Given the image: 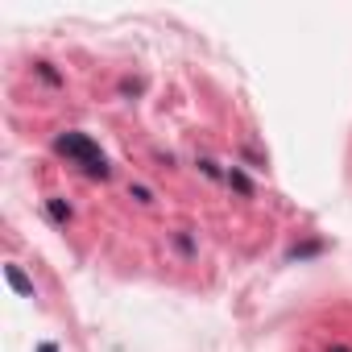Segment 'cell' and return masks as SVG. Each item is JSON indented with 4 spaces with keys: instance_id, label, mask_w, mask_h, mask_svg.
Segmentation results:
<instances>
[{
    "instance_id": "1",
    "label": "cell",
    "mask_w": 352,
    "mask_h": 352,
    "mask_svg": "<svg viewBox=\"0 0 352 352\" xmlns=\"http://www.w3.org/2000/svg\"><path fill=\"white\" fill-rule=\"evenodd\" d=\"M54 149H58L67 162H75L87 179H108V174H112L104 149H100L87 133H58V137H54Z\"/></svg>"
},
{
    "instance_id": "2",
    "label": "cell",
    "mask_w": 352,
    "mask_h": 352,
    "mask_svg": "<svg viewBox=\"0 0 352 352\" xmlns=\"http://www.w3.org/2000/svg\"><path fill=\"white\" fill-rule=\"evenodd\" d=\"M224 183L236 191V195H245V199H253V183H249V174L241 170V166H232L228 174H224Z\"/></svg>"
},
{
    "instance_id": "3",
    "label": "cell",
    "mask_w": 352,
    "mask_h": 352,
    "mask_svg": "<svg viewBox=\"0 0 352 352\" xmlns=\"http://www.w3.org/2000/svg\"><path fill=\"white\" fill-rule=\"evenodd\" d=\"M5 278H9V286L17 290V294H25V298H34V282L21 274V265H5Z\"/></svg>"
},
{
    "instance_id": "4",
    "label": "cell",
    "mask_w": 352,
    "mask_h": 352,
    "mask_svg": "<svg viewBox=\"0 0 352 352\" xmlns=\"http://www.w3.org/2000/svg\"><path fill=\"white\" fill-rule=\"evenodd\" d=\"M46 212H50L54 224H63V228L71 224V204H67V199H46Z\"/></svg>"
},
{
    "instance_id": "5",
    "label": "cell",
    "mask_w": 352,
    "mask_h": 352,
    "mask_svg": "<svg viewBox=\"0 0 352 352\" xmlns=\"http://www.w3.org/2000/svg\"><path fill=\"white\" fill-rule=\"evenodd\" d=\"M323 253V241H302L290 249V261H307V257H319Z\"/></svg>"
},
{
    "instance_id": "6",
    "label": "cell",
    "mask_w": 352,
    "mask_h": 352,
    "mask_svg": "<svg viewBox=\"0 0 352 352\" xmlns=\"http://www.w3.org/2000/svg\"><path fill=\"white\" fill-rule=\"evenodd\" d=\"M38 75H42V79L50 83V87H63V79H58V71H54L50 63H38Z\"/></svg>"
},
{
    "instance_id": "7",
    "label": "cell",
    "mask_w": 352,
    "mask_h": 352,
    "mask_svg": "<svg viewBox=\"0 0 352 352\" xmlns=\"http://www.w3.org/2000/svg\"><path fill=\"white\" fill-rule=\"evenodd\" d=\"M174 245H179V253H187V257L195 253V241H191L187 232H179V236H174Z\"/></svg>"
},
{
    "instance_id": "8",
    "label": "cell",
    "mask_w": 352,
    "mask_h": 352,
    "mask_svg": "<svg viewBox=\"0 0 352 352\" xmlns=\"http://www.w3.org/2000/svg\"><path fill=\"white\" fill-rule=\"evenodd\" d=\"M129 195H133L137 204H153V195H149V187H129Z\"/></svg>"
},
{
    "instance_id": "9",
    "label": "cell",
    "mask_w": 352,
    "mask_h": 352,
    "mask_svg": "<svg viewBox=\"0 0 352 352\" xmlns=\"http://www.w3.org/2000/svg\"><path fill=\"white\" fill-rule=\"evenodd\" d=\"M199 170L208 174V179H224V174H220V166H216V162H199Z\"/></svg>"
},
{
    "instance_id": "10",
    "label": "cell",
    "mask_w": 352,
    "mask_h": 352,
    "mask_svg": "<svg viewBox=\"0 0 352 352\" xmlns=\"http://www.w3.org/2000/svg\"><path fill=\"white\" fill-rule=\"evenodd\" d=\"M120 91H124V96H137V91H141V83H137V79H124V83H120Z\"/></svg>"
},
{
    "instance_id": "11",
    "label": "cell",
    "mask_w": 352,
    "mask_h": 352,
    "mask_svg": "<svg viewBox=\"0 0 352 352\" xmlns=\"http://www.w3.org/2000/svg\"><path fill=\"white\" fill-rule=\"evenodd\" d=\"M38 352H58V344H54V340H42V344H38Z\"/></svg>"
},
{
    "instance_id": "12",
    "label": "cell",
    "mask_w": 352,
    "mask_h": 352,
    "mask_svg": "<svg viewBox=\"0 0 352 352\" xmlns=\"http://www.w3.org/2000/svg\"><path fill=\"white\" fill-rule=\"evenodd\" d=\"M331 352H352V348H348V344H336V348H331Z\"/></svg>"
}]
</instances>
